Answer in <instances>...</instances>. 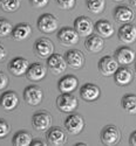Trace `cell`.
<instances>
[{
  "label": "cell",
  "instance_id": "obj_13",
  "mask_svg": "<svg viewBox=\"0 0 136 146\" xmlns=\"http://www.w3.org/2000/svg\"><path fill=\"white\" fill-rule=\"evenodd\" d=\"M100 95H101L100 88L93 83H86L80 89V96L86 102H94V101L98 100Z\"/></svg>",
  "mask_w": 136,
  "mask_h": 146
},
{
  "label": "cell",
  "instance_id": "obj_8",
  "mask_svg": "<svg viewBox=\"0 0 136 146\" xmlns=\"http://www.w3.org/2000/svg\"><path fill=\"white\" fill-rule=\"evenodd\" d=\"M44 92L42 90L36 86H28L23 91V100L28 105L36 106L42 102Z\"/></svg>",
  "mask_w": 136,
  "mask_h": 146
},
{
  "label": "cell",
  "instance_id": "obj_32",
  "mask_svg": "<svg viewBox=\"0 0 136 146\" xmlns=\"http://www.w3.org/2000/svg\"><path fill=\"white\" fill-rule=\"evenodd\" d=\"M11 131V127L8 125V123L4 119H0V139L5 138Z\"/></svg>",
  "mask_w": 136,
  "mask_h": 146
},
{
  "label": "cell",
  "instance_id": "obj_16",
  "mask_svg": "<svg viewBox=\"0 0 136 146\" xmlns=\"http://www.w3.org/2000/svg\"><path fill=\"white\" fill-rule=\"evenodd\" d=\"M46 138L49 145L61 146L66 143V133L60 127H51L47 132Z\"/></svg>",
  "mask_w": 136,
  "mask_h": 146
},
{
  "label": "cell",
  "instance_id": "obj_11",
  "mask_svg": "<svg viewBox=\"0 0 136 146\" xmlns=\"http://www.w3.org/2000/svg\"><path fill=\"white\" fill-rule=\"evenodd\" d=\"M58 40L64 46H73L79 42V34L74 28L64 27L58 33Z\"/></svg>",
  "mask_w": 136,
  "mask_h": 146
},
{
  "label": "cell",
  "instance_id": "obj_27",
  "mask_svg": "<svg viewBox=\"0 0 136 146\" xmlns=\"http://www.w3.org/2000/svg\"><path fill=\"white\" fill-rule=\"evenodd\" d=\"M121 105L130 115H136V95H125L121 100Z\"/></svg>",
  "mask_w": 136,
  "mask_h": 146
},
{
  "label": "cell",
  "instance_id": "obj_39",
  "mask_svg": "<svg viewBox=\"0 0 136 146\" xmlns=\"http://www.w3.org/2000/svg\"><path fill=\"white\" fill-rule=\"evenodd\" d=\"M114 1H117V3H120V1H123V0H114Z\"/></svg>",
  "mask_w": 136,
  "mask_h": 146
},
{
  "label": "cell",
  "instance_id": "obj_29",
  "mask_svg": "<svg viewBox=\"0 0 136 146\" xmlns=\"http://www.w3.org/2000/svg\"><path fill=\"white\" fill-rule=\"evenodd\" d=\"M20 7L19 0H0V8L5 12H15Z\"/></svg>",
  "mask_w": 136,
  "mask_h": 146
},
{
  "label": "cell",
  "instance_id": "obj_26",
  "mask_svg": "<svg viewBox=\"0 0 136 146\" xmlns=\"http://www.w3.org/2000/svg\"><path fill=\"white\" fill-rule=\"evenodd\" d=\"M32 141L33 137L27 131H18L13 137V140H12L14 146H29Z\"/></svg>",
  "mask_w": 136,
  "mask_h": 146
},
{
  "label": "cell",
  "instance_id": "obj_3",
  "mask_svg": "<svg viewBox=\"0 0 136 146\" xmlns=\"http://www.w3.org/2000/svg\"><path fill=\"white\" fill-rule=\"evenodd\" d=\"M58 27H59V21L53 14L45 13V14L40 15V18L38 19V28L42 33L51 34V33L55 32L58 29Z\"/></svg>",
  "mask_w": 136,
  "mask_h": 146
},
{
  "label": "cell",
  "instance_id": "obj_19",
  "mask_svg": "<svg viewBox=\"0 0 136 146\" xmlns=\"http://www.w3.org/2000/svg\"><path fill=\"white\" fill-rule=\"evenodd\" d=\"M67 64L70 66L74 69H81L84 64V56L83 54L78 49H70L66 53L65 56Z\"/></svg>",
  "mask_w": 136,
  "mask_h": 146
},
{
  "label": "cell",
  "instance_id": "obj_30",
  "mask_svg": "<svg viewBox=\"0 0 136 146\" xmlns=\"http://www.w3.org/2000/svg\"><path fill=\"white\" fill-rule=\"evenodd\" d=\"M12 32H13L12 23L7 19L0 18V36L5 38V36H8L9 34H12Z\"/></svg>",
  "mask_w": 136,
  "mask_h": 146
},
{
  "label": "cell",
  "instance_id": "obj_33",
  "mask_svg": "<svg viewBox=\"0 0 136 146\" xmlns=\"http://www.w3.org/2000/svg\"><path fill=\"white\" fill-rule=\"evenodd\" d=\"M7 86H8V76L5 72L0 71V90L6 89Z\"/></svg>",
  "mask_w": 136,
  "mask_h": 146
},
{
  "label": "cell",
  "instance_id": "obj_9",
  "mask_svg": "<svg viewBox=\"0 0 136 146\" xmlns=\"http://www.w3.org/2000/svg\"><path fill=\"white\" fill-rule=\"evenodd\" d=\"M74 29L79 34V36H89L94 32V23L88 17H79L74 21Z\"/></svg>",
  "mask_w": 136,
  "mask_h": 146
},
{
  "label": "cell",
  "instance_id": "obj_17",
  "mask_svg": "<svg viewBox=\"0 0 136 146\" xmlns=\"http://www.w3.org/2000/svg\"><path fill=\"white\" fill-rule=\"evenodd\" d=\"M79 86V80L74 75H66L58 83V88L61 94H70Z\"/></svg>",
  "mask_w": 136,
  "mask_h": 146
},
{
  "label": "cell",
  "instance_id": "obj_6",
  "mask_svg": "<svg viewBox=\"0 0 136 146\" xmlns=\"http://www.w3.org/2000/svg\"><path fill=\"white\" fill-rule=\"evenodd\" d=\"M34 52L41 58H48L52 54H54V44L49 39L40 38L34 43Z\"/></svg>",
  "mask_w": 136,
  "mask_h": 146
},
{
  "label": "cell",
  "instance_id": "obj_4",
  "mask_svg": "<svg viewBox=\"0 0 136 146\" xmlns=\"http://www.w3.org/2000/svg\"><path fill=\"white\" fill-rule=\"evenodd\" d=\"M32 124L36 131H48L52 126V116L47 111L35 112L32 117Z\"/></svg>",
  "mask_w": 136,
  "mask_h": 146
},
{
  "label": "cell",
  "instance_id": "obj_31",
  "mask_svg": "<svg viewBox=\"0 0 136 146\" xmlns=\"http://www.w3.org/2000/svg\"><path fill=\"white\" fill-rule=\"evenodd\" d=\"M55 1L62 9H72L76 4V0H55Z\"/></svg>",
  "mask_w": 136,
  "mask_h": 146
},
{
  "label": "cell",
  "instance_id": "obj_22",
  "mask_svg": "<svg viewBox=\"0 0 136 146\" xmlns=\"http://www.w3.org/2000/svg\"><path fill=\"white\" fill-rule=\"evenodd\" d=\"M94 29L97 33L98 36H101L103 39H108L110 36H113L115 29L114 26L110 23L108 20H98L94 25Z\"/></svg>",
  "mask_w": 136,
  "mask_h": 146
},
{
  "label": "cell",
  "instance_id": "obj_5",
  "mask_svg": "<svg viewBox=\"0 0 136 146\" xmlns=\"http://www.w3.org/2000/svg\"><path fill=\"white\" fill-rule=\"evenodd\" d=\"M47 67L54 75H60L66 71L67 61L61 54H52L47 58Z\"/></svg>",
  "mask_w": 136,
  "mask_h": 146
},
{
  "label": "cell",
  "instance_id": "obj_20",
  "mask_svg": "<svg viewBox=\"0 0 136 146\" xmlns=\"http://www.w3.org/2000/svg\"><path fill=\"white\" fill-rule=\"evenodd\" d=\"M47 74V69L44 64L41 63H32L26 72V76L29 81L34 82H39L46 77Z\"/></svg>",
  "mask_w": 136,
  "mask_h": 146
},
{
  "label": "cell",
  "instance_id": "obj_7",
  "mask_svg": "<svg viewBox=\"0 0 136 146\" xmlns=\"http://www.w3.org/2000/svg\"><path fill=\"white\" fill-rule=\"evenodd\" d=\"M65 127L70 135H79L84 127V120L81 115L72 113L65 120Z\"/></svg>",
  "mask_w": 136,
  "mask_h": 146
},
{
  "label": "cell",
  "instance_id": "obj_12",
  "mask_svg": "<svg viewBox=\"0 0 136 146\" xmlns=\"http://www.w3.org/2000/svg\"><path fill=\"white\" fill-rule=\"evenodd\" d=\"M29 62H28V60H26L25 57H14L13 60L9 62L8 64V69L9 71L13 74L14 76H22L25 75L27 72L28 68H29Z\"/></svg>",
  "mask_w": 136,
  "mask_h": 146
},
{
  "label": "cell",
  "instance_id": "obj_23",
  "mask_svg": "<svg viewBox=\"0 0 136 146\" xmlns=\"http://www.w3.org/2000/svg\"><path fill=\"white\" fill-rule=\"evenodd\" d=\"M84 47L89 53H100L105 48L103 38L98 35H89L84 41Z\"/></svg>",
  "mask_w": 136,
  "mask_h": 146
},
{
  "label": "cell",
  "instance_id": "obj_35",
  "mask_svg": "<svg viewBox=\"0 0 136 146\" xmlns=\"http://www.w3.org/2000/svg\"><path fill=\"white\" fill-rule=\"evenodd\" d=\"M7 56V53H6V49H5V47L0 44V61H4Z\"/></svg>",
  "mask_w": 136,
  "mask_h": 146
},
{
  "label": "cell",
  "instance_id": "obj_36",
  "mask_svg": "<svg viewBox=\"0 0 136 146\" xmlns=\"http://www.w3.org/2000/svg\"><path fill=\"white\" fill-rule=\"evenodd\" d=\"M129 143H130L133 146H136V131H134V132L131 133V135H130Z\"/></svg>",
  "mask_w": 136,
  "mask_h": 146
},
{
  "label": "cell",
  "instance_id": "obj_34",
  "mask_svg": "<svg viewBox=\"0 0 136 146\" xmlns=\"http://www.w3.org/2000/svg\"><path fill=\"white\" fill-rule=\"evenodd\" d=\"M32 6L36 7V8H44L47 6V4L49 3V0H29Z\"/></svg>",
  "mask_w": 136,
  "mask_h": 146
},
{
  "label": "cell",
  "instance_id": "obj_24",
  "mask_svg": "<svg viewBox=\"0 0 136 146\" xmlns=\"http://www.w3.org/2000/svg\"><path fill=\"white\" fill-rule=\"evenodd\" d=\"M114 78H115L116 84H119L121 87H125V86H128L133 81V72L130 69L122 67L116 70V72L114 74Z\"/></svg>",
  "mask_w": 136,
  "mask_h": 146
},
{
  "label": "cell",
  "instance_id": "obj_37",
  "mask_svg": "<svg viewBox=\"0 0 136 146\" xmlns=\"http://www.w3.org/2000/svg\"><path fill=\"white\" fill-rule=\"evenodd\" d=\"M31 145H32V146H39V145H40V146H46V144H45L42 140H33Z\"/></svg>",
  "mask_w": 136,
  "mask_h": 146
},
{
  "label": "cell",
  "instance_id": "obj_25",
  "mask_svg": "<svg viewBox=\"0 0 136 146\" xmlns=\"http://www.w3.org/2000/svg\"><path fill=\"white\" fill-rule=\"evenodd\" d=\"M31 35H32V27L28 23H19V25H17L13 28V32H12L13 39L18 40V41L26 40Z\"/></svg>",
  "mask_w": 136,
  "mask_h": 146
},
{
  "label": "cell",
  "instance_id": "obj_1",
  "mask_svg": "<svg viewBox=\"0 0 136 146\" xmlns=\"http://www.w3.org/2000/svg\"><path fill=\"white\" fill-rule=\"evenodd\" d=\"M56 106L61 112L70 113L78 109L79 102H78L76 97L72 95V92L70 94H61L56 98Z\"/></svg>",
  "mask_w": 136,
  "mask_h": 146
},
{
  "label": "cell",
  "instance_id": "obj_28",
  "mask_svg": "<svg viewBox=\"0 0 136 146\" xmlns=\"http://www.w3.org/2000/svg\"><path fill=\"white\" fill-rule=\"evenodd\" d=\"M87 7L94 14H100L106 8L105 0H87Z\"/></svg>",
  "mask_w": 136,
  "mask_h": 146
},
{
  "label": "cell",
  "instance_id": "obj_18",
  "mask_svg": "<svg viewBox=\"0 0 136 146\" xmlns=\"http://www.w3.org/2000/svg\"><path fill=\"white\" fill-rule=\"evenodd\" d=\"M18 104H19V97L14 91H5L0 96V105L6 111L14 110L18 106Z\"/></svg>",
  "mask_w": 136,
  "mask_h": 146
},
{
  "label": "cell",
  "instance_id": "obj_38",
  "mask_svg": "<svg viewBox=\"0 0 136 146\" xmlns=\"http://www.w3.org/2000/svg\"><path fill=\"white\" fill-rule=\"evenodd\" d=\"M130 4H131L134 7H136V0H130Z\"/></svg>",
  "mask_w": 136,
  "mask_h": 146
},
{
  "label": "cell",
  "instance_id": "obj_14",
  "mask_svg": "<svg viewBox=\"0 0 136 146\" xmlns=\"http://www.w3.org/2000/svg\"><path fill=\"white\" fill-rule=\"evenodd\" d=\"M119 39L123 43H134L136 41V26L131 23H125L119 29Z\"/></svg>",
  "mask_w": 136,
  "mask_h": 146
},
{
  "label": "cell",
  "instance_id": "obj_10",
  "mask_svg": "<svg viewBox=\"0 0 136 146\" xmlns=\"http://www.w3.org/2000/svg\"><path fill=\"white\" fill-rule=\"evenodd\" d=\"M119 69V62L113 56H103L98 61V70L103 76H113Z\"/></svg>",
  "mask_w": 136,
  "mask_h": 146
},
{
  "label": "cell",
  "instance_id": "obj_15",
  "mask_svg": "<svg viewBox=\"0 0 136 146\" xmlns=\"http://www.w3.org/2000/svg\"><path fill=\"white\" fill-rule=\"evenodd\" d=\"M136 54L129 47H120L115 52V58L119 62V64L122 66H129L135 61Z\"/></svg>",
  "mask_w": 136,
  "mask_h": 146
},
{
  "label": "cell",
  "instance_id": "obj_21",
  "mask_svg": "<svg viewBox=\"0 0 136 146\" xmlns=\"http://www.w3.org/2000/svg\"><path fill=\"white\" fill-rule=\"evenodd\" d=\"M114 18L122 23H130L135 19V14L128 6H117L114 11Z\"/></svg>",
  "mask_w": 136,
  "mask_h": 146
},
{
  "label": "cell",
  "instance_id": "obj_2",
  "mask_svg": "<svg viewBox=\"0 0 136 146\" xmlns=\"http://www.w3.org/2000/svg\"><path fill=\"white\" fill-rule=\"evenodd\" d=\"M121 139V132L115 125H107L101 132V141L106 146H115Z\"/></svg>",
  "mask_w": 136,
  "mask_h": 146
}]
</instances>
